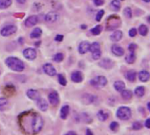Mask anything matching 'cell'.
<instances>
[{"label":"cell","mask_w":150,"mask_h":135,"mask_svg":"<svg viewBox=\"0 0 150 135\" xmlns=\"http://www.w3.org/2000/svg\"><path fill=\"white\" fill-rule=\"evenodd\" d=\"M44 125V121L42 117L38 114V113H33L30 116L29 119V130L30 132H32V134H36L38 133H40Z\"/></svg>","instance_id":"1"},{"label":"cell","mask_w":150,"mask_h":135,"mask_svg":"<svg viewBox=\"0 0 150 135\" xmlns=\"http://www.w3.org/2000/svg\"><path fill=\"white\" fill-rule=\"evenodd\" d=\"M5 64L9 69L16 72H21L25 69L24 62L17 57H8L5 60Z\"/></svg>","instance_id":"2"},{"label":"cell","mask_w":150,"mask_h":135,"mask_svg":"<svg viewBox=\"0 0 150 135\" xmlns=\"http://www.w3.org/2000/svg\"><path fill=\"white\" fill-rule=\"evenodd\" d=\"M121 25V19L117 15H111L106 21V30L113 31L116 28L120 27Z\"/></svg>","instance_id":"3"},{"label":"cell","mask_w":150,"mask_h":135,"mask_svg":"<svg viewBox=\"0 0 150 135\" xmlns=\"http://www.w3.org/2000/svg\"><path fill=\"white\" fill-rule=\"evenodd\" d=\"M117 117L120 119V120H128L131 119L132 116V111L129 107L127 106H121L117 110L116 112Z\"/></svg>","instance_id":"4"},{"label":"cell","mask_w":150,"mask_h":135,"mask_svg":"<svg viewBox=\"0 0 150 135\" xmlns=\"http://www.w3.org/2000/svg\"><path fill=\"white\" fill-rule=\"evenodd\" d=\"M90 83L92 86L100 88V87H104L107 84V79H106V77H105L103 76H96L95 78L91 79Z\"/></svg>","instance_id":"5"},{"label":"cell","mask_w":150,"mask_h":135,"mask_svg":"<svg viewBox=\"0 0 150 135\" xmlns=\"http://www.w3.org/2000/svg\"><path fill=\"white\" fill-rule=\"evenodd\" d=\"M17 32V26L14 25H5L4 27H3L1 29V35L2 36H4V37H7V36H10L13 33H15Z\"/></svg>","instance_id":"6"},{"label":"cell","mask_w":150,"mask_h":135,"mask_svg":"<svg viewBox=\"0 0 150 135\" xmlns=\"http://www.w3.org/2000/svg\"><path fill=\"white\" fill-rule=\"evenodd\" d=\"M45 21L47 23H54L59 19V14L56 11H50L47 12L44 18Z\"/></svg>","instance_id":"7"},{"label":"cell","mask_w":150,"mask_h":135,"mask_svg":"<svg viewBox=\"0 0 150 135\" xmlns=\"http://www.w3.org/2000/svg\"><path fill=\"white\" fill-rule=\"evenodd\" d=\"M23 54L29 61H33L37 56L36 50L33 49V48H26V49H25L23 51Z\"/></svg>","instance_id":"8"},{"label":"cell","mask_w":150,"mask_h":135,"mask_svg":"<svg viewBox=\"0 0 150 135\" xmlns=\"http://www.w3.org/2000/svg\"><path fill=\"white\" fill-rule=\"evenodd\" d=\"M48 101L54 106H55V105H57L59 104L60 98H59V94L57 93V91L53 90L52 92L49 93V95H48Z\"/></svg>","instance_id":"9"},{"label":"cell","mask_w":150,"mask_h":135,"mask_svg":"<svg viewBox=\"0 0 150 135\" xmlns=\"http://www.w3.org/2000/svg\"><path fill=\"white\" fill-rule=\"evenodd\" d=\"M39 22V17L36 16V15H32L30 17H28L25 21V25L26 27H31V26H33L35 25L37 23Z\"/></svg>","instance_id":"10"},{"label":"cell","mask_w":150,"mask_h":135,"mask_svg":"<svg viewBox=\"0 0 150 135\" xmlns=\"http://www.w3.org/2000/svg\"><path fill=\"white\" fill-rule=\"evenodd\" d=\"M43 70H44V72H45L47 76H54L56 75V70H55V69H54V66H53L52 64H50V63H46V64L43 66Z\"/></svg>","instance_id":"11"},{"label":"cell","mask_w":150,"mask_h":135,"mask_svg":"<svg viewBox=\"0 0 150 135\" xmlns=\"http://www.w3.org/2000/svg\"><path fill=\"white\" fill-rule=\"evenodd\" d=\"M101 68L103 69H112L114 65L113 61L109 59V58H104L98 64Z\"/></svg>","instance_id":"12"},{"label":"cell","mask_w":150,"mask_h":135,"mask_svg":"<svg viewBox=\"0 0 150 135\" xmlns=\"http://www.w3.org/2000/svg\"><path fill=\"white\" fill-rule=\"evenodd\" d=\"M90 43L88 41H82L78 47V52L81 54H84L85 53H87L90 49Z\"/></svg>","instance_id":"13"},{"label":"cell","mask_w":150,"mask_h":135,"mask_svg":"<svg viewBox=\"0 0 150 135\" xmlns=\"http://www.w3.org/2000/svg\"><path fill=\"white\" fill-rule=\"evenodd\" d=\"M37 101V106H38V108L40 110V111H42V112H46L47 109H48V104H47V102L44 99V98H40L38 100H36Z\"/></svg>","instance_id":"14"},{"label":"cell","mask_w":150,"mask_h":135,"mask_svg":"<svg viewBox=\"0 0 150 135\" xmlns=\"http://www.w3.org/2000/svg\"><path fill=\"white\" fill-rule=\"evenodd\" d=\"M83 76L82 72H80V71H75L71 75V80L74 83H81L83 81Z\"/></svg>","instance_id":"15"},{"label":"cell","mask_w":150,"mask_h":135,"mask_svg":"<svg viewBox=\"0 0 150 135\" xmlns=\"http://www.w3.org/2000/svg\"><path fill=\"white\" fill-rule=\"evenodd\" d=\"M26 95L27 97L32 99V100H38L40 96V93L36 90H33V89H30L26 91Z\"/></svg>","instance_id":"16"},{"label":"cell","mask_w":150,"mask_h":135,"mask_svg":"<svg viewBox=\"0 0 150 135\" xmlns=\"http://www.w3.org/2000/svg\"><path fill=\"white\" fill-rule=\"evenodd\" d=\"M112 52L113 54L117 56H122L124 54V49L119 45H113L112 47Z\"/></svg>","instance_id":"17"},{"label":"cell","mask_w":150,"mask_h":135,"mask_svg":"<svg viewBox=\"0 0 150 135\" xmlns=\"http://www.w3.org/2000/svg\"><path fill=\"white\" fill-rule=\"evenodd\" d=\"M69 105H63L62 108H61V111H60V117L62 119H66L69 116Z\"/></svg>","instance_id":"18"},{"label":"cell","mask_w":150,"mask_h":135,"mask_svg":"<svg viewBox=\"0 0 150 135\" xmlns=\"http://www.w3.org/2000/svg\"><path fill=\"white\" fill-rule=\"evenodd\" d=\"M96 99H97V98L95 96H93V95H91V94H85L83 97V101L86 105H90V104L94 103Z\"/></svg>","instance_id":"19"},{"label":"cell","mask_w":150,"mask_h":135,"mask_svg":"<svg viewBox=\"0 0 150 135\" xmlns=\"http://www.w3.org/2000/svg\"><path fill=\"white\" fill-rule=\"evenodd\" d=\"M139 79L141 82L146 83L149 80V73L147 70H142L139 73Z\"/></svg>","instance_id":"20"},{"label":"cell","mask_w":150,"mask_h":135,"mask_svg":"<svg viewBox=\"0 0 150 135\" xmlns=\"http://www.w3.org/2000/svg\"><path fill=\"white\" fill-rule=\"evenodd\" d=\"M123 33L121 31H115L112 35H111V40L112 41H120L122 39Z\"/></svg>","instance_id":"21"},{"label":"cell","mask_w":150,"mask_h":135,"mask_svg":"<svg viewBox=\"0 0 150 135\" xmlns=\"http://www.w3.org/2000/svg\"><path fill=\"white\" fill-rule=\"evenodd\" d=\"M110 8L113 11H119L120 10V2L119 0H112L110 4Z\"/></svg>","instance_id":"22"},{"label":"cell","mask_w":150,"mask_h":135,"mask_svg":"<svg viewBox=\"0 0 150 135\" xmlns=\"http://www.w3.org/2000/svg\"><path fill=\"white\" fill-rule=\"evenodd\" d=\"M136 76L137 74H136V71L134 70H129L126 73V78L130 82H134L136 79Z\"/></svg>","instance_id":"23"},{"label":"cell","mask_w":150,"mask_h":135,"mask_svg":"<svg viewBox=\"0 0 150 135\" xmlns=\"http://www.w3.org/2000/svg\"><path fill=\"white\" fill-rule=\"evenodd\" d=\"M41 34H42V31H41V29H40V28H39V27H36V28H34V29L33 30V32L31 33L30 37H31V38H33V39H38L39 37H40V36H41Z\"/></svg>","instance_id":"24"},{"label":"cell","mask_w":150,"mask_h":135,"mask_svg":"<svg viewBox=\"0 0 150 135\" xmlns=\"http://www.w3.org/2000/svg\"><path fill=\"white\" fill-rule=\"evenodd\" d=\"M121 92V97H122V98H124L125 100H129V99H131L132 98V97H133V92L131 91V90H123L122 91H120Z\"/></svg>","instance_id":"25"},{"label":"cell","mask_w":150,"mask_h":135,"mask_svg":"<svg viewBox=\"0 0 150 135\" xmlns=\"http://www.w3.org/2000/svg\"><path fill=\"white\" fill-rule=\"evenodd\" d=\"M113 86H114V89L117 91H122L126 88V84L122 81H117V82H115L114 84H113Z\"/></svg>","instance_id":"26"},{"label":"cell","mask_w":150,"mask_h":135,"mask_svg":"<svg viewBox=\"0 0 150 135\" xmlns=\"http://www.w3.org/2000/svg\"><path fill=\"white\" fill-rule=\"evenodd\" d=\"M97 117H98V119L100 121H105V120L108 119V117H109V114H108V113H106L105 111H103V110H100V111L98 112V114H97Z\"/></svg>","instance_id":"27"},{"label":"cell","mask_w":150,"mask_h":135,"mask_svg":"<svg viewBox=\"0 0 150 135\" xmlns=\"http://www.w3.org/2000/svg\"><path fill=\"white\" fill-rule=\"evenodd\" d=\"M145 92H146V90H145V87H143V86H139L134 90V93L138 98L143 97L145 95Z\"/></svg>","instance_id":"28"},{"label":"cell","mask_w":150,"mask_h":135,"mask_svg":"<svg viewBox=\"0 0 150 135\" xmlns=\"http://www.w3.org/2000/svg\"><path fill=\"white\" fill-rule=\"evenodd\" d=\"M12 0H0V10L7 9L11 6Z\"/></svg>","instance_id":"29"},{"label":"cell","mask_w":150,"mask_h":135,"mask_svg":"<svg viewBox=\"0 0 150 135\" xmlns=\"http://www.w3.org/2000/svg\"><path fill=\"white\" fill-rule=\"evenodd\" d=\"M135 59H136V55H135L134 52H131L129 54H127V55L126 56V61H127V63H129V64L134 63V61H135Z\"/></svg>","instance_id":"30"},{"label":"cell","mask_w":150,"mask_h":135,"mask_svg":"<svg viewBox=\"0 0 150 135\" xmlns=\"http://www.w3.org/2000/svg\"><path fill=\"white\" fill-rule=\"evenodd\" d=\"M8 100L5 98H0V111L4 110L7 106H8Z\"/></svg>","instance_id":"31"},{"label":"cell","mask_w":150,"mask_h":135,"mask_svg":"<svg viewBox=\"0 0 150 135\" xmlns=\"http://www.w3.org/2000/svg\"><path fill=\"white\" fill-rule=\"evenodd\" d=\"M139 33H140L141 35L146 36V35L148 34V33H149V28H148V26L145 25H140V27H139Z\"/></svg>","instance_id":"32"},{"label":"cell","mask_w":150,"mask_h":135,"mask_svg":"<svg viewBox=\"0 0 150 135\" xmlns=\"http://www.w3.org/2000/svg\"><path fill=\"white\" fill-rule=\"evenodd\" d=\"M91 53L96 52L100 50V44L98 42H93L91 45H90V49H89Z\"/></svg>","instance_id":"33"},{"label":"cell","mask_w":150,"mask_h":135,"mask_svg":"<svg viewBox=\"0 0 150 135\" xmlns=\"http://www.w3.org/2000/svg\"><path fill=\"white\" fill-rule=\"evenodd\" d=\"M102 31V26L100 25H98L97 26H95L94 28H92L91 30V33L93 34V35H98Z\"/></svg>","instance_id":"34"},{"label":"cell","mask_w":150,"mask_h":135,"mask_svg":"<svg viewBox=\"0 0 150 135\" xmlns=\"http://www.w3.org/2000/svg\"><path fill=\"white\" fill-rule=\"evenodd\" d=\"M124 15L126 18H131L132 16H133V11H132V9L130 7H127L124 9Z\"/></svg>","instance_id":"35"},{"label":"cell","mask_w":150,"mask_h":135,"mask_svg":"<svg viewBox=\"0 0 150 135\" xmlns=\"http://www.w3.org/2000/svg\"><path fill=\"white\" fill-rule=\"evenodd\" d=\"M58 82L62 86H66V84H67V80H66V78L64 77V76L62 74L58 75Z\"/></svg>","instance_id":"36"},{"label":"cell","mask_w":150,"mask_h":135,"mask_svg":"<svg viewBox=\"0 0 150 135\" xmlns=\"http://www.w3.org/2000/svg\"><path fill=\"white\" fill-rule=\"evenodd\" d=\"M63 58H64L63 54L58 53V54H56L54 56V61L55 62H61V61H62Z\"/></svg>","instance_id":"37"},{"label":"cell","mask_w":150,"mask_h":135,"mask_svg":"<svg viewBox=\"0 0 150 135\" xmlns=\"http://www.w3.org/2000/svg\"><path fill=\"white\" fill-rule=\"evenodd\" d=\"M142 128V122H140V121H135V122H134V124H133V129H134V130L138 131V130H141Z\"/></svg>","instance_id":"38"},{"label":"cell","mask_w":150,"mask_h":135,"mask_svg":"<svg viewBox=\"0 0 150 135\" xmlns=\"http://www.w3.org/2000/svg\"><path fill=\"white\" fill-rule=\"evenodd\" d=\"M119 127H120V125H119V123L116 122V121L112 122L111 125H110V129H111L112 131H113V132H116V131L119 129Z\"/></svg>","instance_id":"39"},{"label":"cell","mask_w":150,"mask_h":135,"mask_svg":"<svg viewBox=\"0 0 150 135\" xmlns=\"http://www.w3.org/2000/svg\"><path fill=\"white\" fill-rule=\"evenodd\" d=\"M101 54H102L101 50H98V51L93 52V53H92V58H93L94 60H98V59H100Z\"/></svg>","instance_id":"40"},{"label":"cell","mask_w":150,"mask_h":135,"mask_svg":"<svg viewBox=\"0 0 150 135\" xmlns=\"http://www.w3.org/2000/svg\"><path fill=\"white\" fill-rule=\"evenodd\" d=\"M104 14H105V11H104V10L98 11V12L97 13V16H96V20H97L98 22H99V21L101 20V18H103Z\"/></svg>","instance_id":"41"},{"label":"cell","mask_w":150,"mask_h":135,"mask_svg":"<svg viewBox=\"0 0 150 135\" xmlns=\"http://www.w3.org/2000/svg\"><path fill=\"white\" fill-rule=\"evenodd\" d=\"M136 34H137V30L135 28H132L129 31V36L130 37H134V36H136Z\"/></svg>","instance_id":"42"},{"label":"cell","mask_w":150,"mask_h":135,"mask_svg":"<svg viewBox=\"0 0 150 135\" xmlns=\"http://www.w3.org/2000/svg\"><path fill=\"white\" fill-rule=\"evenodd\" d=\"M136 47H137L136 44H134V43H132V44H130V45L128 46V49H129L130 52H134L135 49H136Z\"/></svg>","instance_id":"43"},{"label":"cell","mask_w":150,"mask_h":135,"mask_svg":"<svg viewBox=\"0 0 150 135\" xmlns=\"http://www.w3.org/2000/svg\"><path fill=\"white\" fill-rule=\"evenodd\" d=\"M94 4L96 6H101L105 4V0H94Z\"/></svg>","instance_id":"44"},{"label":"cell","mask_w":150,"mask_h":135,"mask_svg":"<svg viewBox=\"0 0 150 135\" xmlns=\"http://www.w3.org/2000/svg\"><path fill=\"white\" fill-rule=\"evenodd\" d=\"M62 40H63V36L62 35L58 34V35L55 36V40L56 41H62Z\"/></svg>","instance_id":"45"},{"label":"cell","mask_w":150,"mask_h":135,"mask_svg":"<svg viewBox=\"0 0 150 135\" xmlns=\"http://www.w3.org/2000/svg\"><path fill=\"white\" fill-rule=\"evenodd\" d=\"M145 126L147 128H150V119H148L145 122Z\"/></svg>","instance_id":"46"},{"label":"cell","mask_w":150,"mask_h":135,"mask_svg":"<svg viewBox=\"0 0 150 135\" xmlns=\"http://www.w3.org/2000/svg\"><path fill=\"white\" fill-rule=\"evenodd\" d=\"M85 135H94V134H92V132H91L90 129H87V130H86V134H85Z\"/></svg>","instance_id":"47"},{"label":"cell","mask_w":150,"mask_h":135,"mask_svg":"<svg viewBox=\"0 0 150 135\" xmlns=\"http://www.w3.org/2000/svg\"><path fill=\"white\" fill-rule=\"evenodd\" d=\"M17 2H18V4H25V3L26 2V0H17Z\"/></svg>","instance_id":"48"},{"label":"cell","mask_w":150,"mask_h":135,"mask_svg":"<svg viewBox=\"0 0 150 135\" xmlns=\"http://www.w3.org/2000/svg\"><path fill=\"white\" fill-rule=\"evenodd\" d=\"M64 135H76V134L75 133V132H69V133H67L66 134H64Z\"/></svg>","instance_id":"49"},{"label":"cell","mask_w":150,"mask_h":135,"mask_svg":"<svg viewBox=\"0 0 150 135\" xmlns=\"http://www.w3.org/2000/svg\"><path fill=\"white\" fill-rule=\"evenodd\" d=\"M82 28H83V29H85V28H86V25H82Z\"/></svg>","instance_id":"50"},{"label":"cell","mask_w":150,"mask_h":135,"mask_svg":"<svg viewBox=\"0 0 150 135\" xmlns=\"http://www.w3.org/2000/svg\"><path fill=\"white\" fill-rule=\"evenodd\" d=\"M143 1H145L146 3H149V2H150V0H143Z\"/></svg>","instance_id":"51"},{"label":"cell","mask_w":150,"mask_h":135,"mask_svg":"<svg viewBox=\"0 0 150 135\" xmlns=\"http://www.w3.org/2000/svg\"><path fill=\"white\" fill-rule=\"evenodd\" d=\"M148 109H149V110H150V109H149V103H148Z\"/></svg>","instance_id":"52"},{"label":"cell","mask_w":150,"mask_h":135,"mask_svg":"<svg viewBox=\"0 0 150 135\" xmlns=\"http://www.w3.org/2000/svg\"><path fill=\"white\" fill-rule=\"evenodd\" d=\"M122 1H123V0H122Z\"/></svg>","instance_id":"53"}]
</instances>
